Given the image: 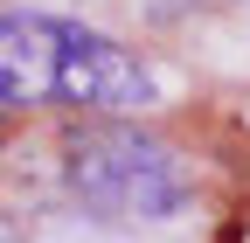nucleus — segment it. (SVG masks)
<instances>
[{
    "label": "nucleus",
    "mask_w": 250,
    "mask_h": 243,
    "mask_svg": "<svg viewBox=\"0 0 250 243\" xmlns=\"http://www.w3.org/2000/svg\"><path fill=\"white\" fill-rule=\"evenodd\" d=\"M0 243H14V236H7V223H0Z\"/></svg>",
    "instance_id": "obj_3"
},
{
    "label": "nucleus",
    "mask_w": 250,
    "mask_h": 243,
    "mask_svg": "<svg viewBox=\"0 0 250 243\" xmlns=\"http://www.w3.org/2000/svg\"><path fill=\"white\" fill-rule=\"evenodd\" d=\"M153 98H160V77L125 42L42 7L0 14V111L70 104V111L118 118V111H146Z\"/></svg>",
    "instance_id": "obj_1"
},
{
    "label": "nucleus",
    "mask_w": 250,
    "mask_h": 243,
    "mask_svg": "<svg viewBox=\"0 0 250 243\" xmlns=\"http://www.w3.org/2000/svg\"><path fill=\"white\" fill-rule=\"evenodd\" d=\"M62 188L98 223H174L195 202V174L132 118H83L62 132Z\"/></svg>",
    "instance_id": "obj_2"
}]
</instances>
